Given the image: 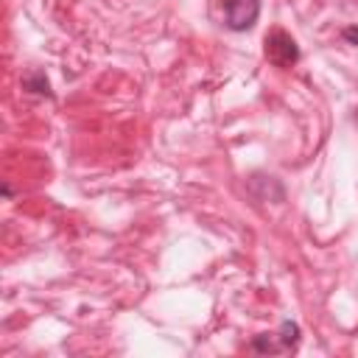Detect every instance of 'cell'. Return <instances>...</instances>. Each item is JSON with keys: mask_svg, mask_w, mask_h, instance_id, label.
<instances>
[{"mask_svg": "<svg viewBox=\"0 0 358 358\" xmlns=\"http://www.w3.org/2000/svg\"><path fill=\"white\" fill-rule=\"evenodd\" d=\"M266 59L274 64V67H291L299 62V45L291 34H285L282 28L266 34Z\"/></svg>", "mask_w": 358, "mask_h": 358, "instance_id": "6da1fadb", "label": "cell"}, {"mask_svg": "<svg viewBox=\"0 0 358 358\" xmlns=\"http://www.w3.org/2000/svg\"><path fill=\"white\" fill-rule=\"evenodd\" d=\"M260 17V0H227L224 20L229 31H249Z\"/></svg>", "mask_w": 358, "mask_h": 358, "instance_id": "7a4b0ae2", "label": "cell"}, {"mask_svg": "<svg viewBox=\"0 0 358 358\" xmlns=\"http://www.w3.org/2000/svg\"><path fill=\"white\" fill-rule=\"evenodd\" d=\"M22 87L31 90V92H39V95H50V84L45 78V73H31L22 78Z\"/></svg>", "mask_w": 358, "mask_h": 358, "instance_id": "3957f363", "label": "cell"}, {"mask_svg": "<svg viewBox=\"0 0 358 358\" xmlns=\"http://www.w3.org/2000/svg\"><path fill=\"white\" fill-rule=\"evenodd\" d=\"M299 341V324L296 322H282L280 324V344L282 347H294Z\"/></svg>", "mask_w": 358, "mask_h": 358, "instance_id": "277c9868", "label": "cell"}, {"mask_svg": "<svg viewBox=\"0 0 358 358\" xmlns=\"http://www.w3.org/2000/svg\"><path fill=\"white\" fill-rule=\"evenodd\" d=\"M350 45H358V25H350V28H344V34H341Z\"/></svg>", "mask_w": 358, "mask_h": 358, "instance_id": "5b68a950", "label": "cell"}]
</instances>
